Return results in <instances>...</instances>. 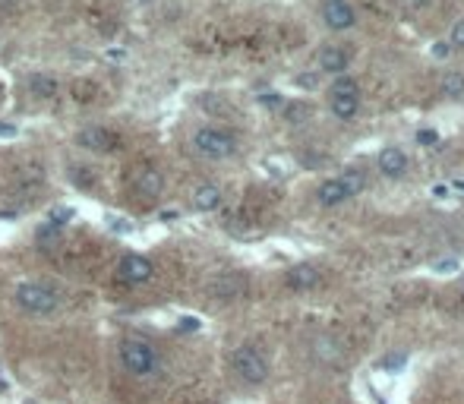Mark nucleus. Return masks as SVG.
Instances as JSON below:
<instances>
[{
	"label": "nucleus",
	"mask_w": 464,
	"mask_h": 404,
	"mask_svg": "<svg viewBox=\"0 0 464 404\" xmlns=\"http://www.w3.org/2000/svg\"><path fill=\"white\" fill-rule=\"evenodd\" d=\"M136 190H139V196H145V199L161 196V190H164V177H161V171H155V168H145V171H139V177H136Z\"/></svg>",
	"instance_id": "f8f14e48"
},
{
	"label": "nucleus",
	"mask_w": 464,
	"mask_h": 404,
	"mask_svg": "<svg viewBox=\"0 0 464 404\" xmlns=\"http://www.w3.org/2000/svg\"><path fill=\"white\" fill-rule=\"evenodd\" d=\"M259 102L266 108H275V104H281V98H278V92H266V95H259Z\"/></svg>",
	"instance_id": "4be33fe9"
},
{
	"label": "nucleus",
	"mask_w": 464,
	"mask_h": 404,
	"mask_svg": "<svg viewBox=\"0 0 464 404\" xmlns=\"http://www.w3.org/2000/svg\"><path fill=\"white\" fill-rule=\"evenodd\" d=\"M120 363L133 373V376H152L155 366H158V357H155V350H152L145 341L127 338V341L120 344Z\"/></svg>",
	"instance_id": "7ed1b4c3"
},
{
	"label": "nucleus",
	"mask_w": 464,
	"mask_h": 404,
	"mask_svg": "<svg viewBox=\"0 0 464 404\" xmlns=\"http://www.w3.org/2000/svg\"><path fill=\"white\" fill-rule=\"evenodd\" d=\"M0 136H16V127H0Z\"/></svg>",
	"instance_id": "bb28decb"
},
{
	"label": "nucleus",
	"mask_w": 464,
	"mask_h": 404,
	"mask_svg": "<svg viewBox=\"0 0 464 404\" xmlns=\"http://www.w3.org/2000/svg\"><path fill=\"white\" fill-rule=\"evenodd\" d=\"M319 70L322 73H344V70H348V51L335 48V45L322 48L319 51Z\"/></svg>",
	"instance_id": "9b49d317"
},
{
	"label": "nucleus",
	"mask_w": 464,
	"mask_h": 404,
	"mask_svg": "<svg viewBox=\"0 0 464 404\" xmlns=\"http://www.w3.org/2000/svg\"><path fill=\"white\" fill-rule=\"evenodd\" d=\"M379 171H383L385 177H401V174L408 171V155H404L401 149H395V145L383 149L379 152Z\"/></svg>",
	"instance_id": "1a4fd4ad"
},
{
	"label": "nucleus",
	"mask_w": 464,
	"mask_h": 404,
	"mask_svg": "<svg viewBox=\"0 0 464 404\" xmlns=\"http://www.w3.org/2000/svg\"><path fill=\"white\" fill-rule=\"evenodd\" d=\"M322 19H326V26L332 32H344V29H351L357 22V16L348 0H328L326 7H322Z\"/></svg>",
	"instance_id": "423d86ee"
},
{
	"label": "nucleus",
	"mask_w": 464,
	"mask_h": 404,
	"mask_svg": "<svg viewBox=\"0 0 464 404\" xmlns=\"http://www.w3.org/2000/svg\"><path fill=\"white\" fill-rule=\"evenodd\" d=\"M417 143H426V145H439V136L433 130H420L417 133Z\"/></svg>",
	"instance_id": "412c9836"
},
{
	"label": "nucleus",
	"mask_w": 464,
	"mask_h": 404,
	"mask_svg": "<svg viewBox=\"0 0 464 404\" xmlns=\"http://www.w3.org/2000/svg\"><path fill=\"white\" fill-rule=\"evenodd\" d=\"M212 291L218 297H225V300H231L234 294H240V291H243V281H240V278H221V281H215Z\"/></svg>",
	"instance_id": "f3484780"
},
{
	"label": "nucleus",
	"mask_w": 464,
	"mask_h": 404,
	"mask_svg": "<svg viewBox=\"0 0 464 404\" xmlns=\"http://www.w3.org/2000/svg\"><path fill=\"white\" fill-rule=\"evenodd\" d=\"M449 54H451V45H445V42L433 45V57H449Z\"/></svg>",
	"instance_id": "5701e85b"
},
{
	"label": "nucleus",
	"mask_w": 464,
	"mask_h": 404,
	"mask_svg": "<svg viewBox=\"0 0 464 404\" xmlns=\"http://www.w3.org/2000/svg\"><path fill=\"white\" fill-rule=\"evenodd\" d=\"M442 92H445V95H451V98L464 95V76L461 73H449V76H445V83H442Z\"/></svg>",
	"instance_id": "a211bd4d"
},
{
	"label": "nucleus",
	"mask_w": 464,
	"mask_h": 404,
	"mask_svg": "<svg viewBox=\"0 0 464 404\" xmlns=\"http://www.w3.org/2000/svg\"><path fill=\"white\" fill-rule=\"evenodd\" d=\"M287 117H291V124H303V117H310V104H291Z\"/></svg>",
	"instance_id": "6ab92c4d"
},
{
	"label": "nucleus",
	"mask_w": 464,
	"mask_h": 404,
	"mask_svg": "<svg viewBox=\"0 0 464 404\" xmlns=\"http://www.w3.org/2000/svg\"><path fill=\"white\" fill-rule=\"evenodd\" d=\"M316 199H319V206H342L344 199H351L348 193H344V186L338 184V180H326V184H319V190H316Z\"/></svg>",
	"instance_id": "ddd939ff"
},
{
	"label": "nucleus",
	"mask_w": 464,
	"mask_h": 404,
	"mask_svg": "<svg viewBox=\"0 0 464 404\" xmlns=\"http://www.w3.org/2000/svg\"><path fill=\"white\" fill-rule=\"evenodd\" d=\"M0 391H7V382H0Z\"/></svg>",
	"instance_id": "cd10ccee"
},
{
	"label": "nucleus",
	"mask_w": 464,
	"mask_h": 404,
	"mask_svg": "<svg viewBox=\"0 0 464 404\" xmlns=\"http://www.w3.org/2000/svg\"><path fill=\"white\" fill-rule=\"evenodd\" d=\"M193 206H196L199 212H215V209L221 206V190L215 184H199L196 190H193Z\"/></svg>",
	"instance_id": "9d476101"
},
{
	"label": "nucleus",
	"mask_w": 464,
	"mask_h": 404,
	"mask_svg": "<svg viewBox=\"0 0 464 404\" xmlns=\"http://www.w3.org/2000/svg\"><path fill=\"white\" fill-rule=\"evenodd\" d=\"M231 363H234V373H237L243 382H253V385L266 382L269 363H266V357H262L256 348H250V344L237 348V350H234V357H231Z\"/></svg>",
	"instance_id": "39448f33"
},
{
	"label": "nucleus",
	"mask_w": 464,
	"mask_h": 404,
	"mask_svg": "<svg viewBox=\"0 0 464 404\" xmlns=\"http://www.w3.org/2000/svg\"><path fill=\"white\" fill-rule=\"evenodd\" d=\"M29 89H32V95L38 98H54L57 95V79L48 73H32L29 76Z\"/></svg>",
	"instance_id": "2eb2a0df"
},
{
	"label": "nucleus",
	"mask_w": 464,
	"mask_h": 404,
	"mask_svg": "<svg viewBox=\"0 0 464 404\" xmlns=\"http://www.w3.org/2000/svg\"><path fill=\"white\" fill-rule=\"evenodd\" d=\"M316 281H319V272H316L313 266H294L291 272H287V284H291V288H297V291L313 288Z\"/></svg>",
	"instance_id": "4468645a"
},
{
	"label": "nucleus",
	"mask_w": 464,
	"mask_h": 404,
	"mask_svg": "<svg viewBox=\"0 0 464 404\" xmlns=\"http://www.w3.org/2000/svg\"><path fill=\"white\" fill-rule=\"evenodd\" d=\"M152 272H155V268H152V262L145 259V256L130 253L120 259V278L130 281V284H145V281L152 278Z\"/></svg>",
	"instance_id": "6e6552de"
},
{
	"label": "nucleus",
	"mask_w": 464,
	"mask_h": 404,
	"mask_svg": "<svg viewBox=\"0 0 464 404\" xmlns=\"http://www.w3.org/2000/svg\"><path fill=\"white\" fill-rule=\"evenodd\" d=\"M76 143L89 152H114L117 145H120V139L111 130H104V127H86V130L76 136Z\"/></svg>",
	"instance_id": "0eeeda50"
},
{
	"label": "nucleus",
	"mask_w": 464,
	"mask_h": 404,
	"mask_svg": "<svg viewBox=\"0 0 464 404\" xmlns=\"http://www.w3.org/2000/svg\"><path fill=\"white\" fill-rule=\"evenodd\" d=\"M180 329H184V332H196V329H199V319H193V316H184V319H180Z\"/></svg>",
	"instance_id": "b1692460"
},
{
	"label": "nucleus",
	"mask_w": 464,
	"mask_h": 404,
	"mask_svg": "<svg viewBox=\"0 0 464 404\" xmlns=\"http://www.w3.org/2000/svg\"><path fill=\"white\" fill-rule=\"evenodd\" d=\"M433 268H436V272H455L458 262H455V259H442V262H436Z\"/></svg>",
	"instance_id": "393cba45"
},
{
	"label": "nucleus",
	"mask_w": 464,
	"mask_h": 404,
	"mask_svg": "<svg viewBox=\"0 0 464 404\" xmlns=\"http://www.w3.org/2000/svg\"><path fill=\"white\" fill-rule=\"evenodd\" d=\"M16 303H19L26 313L35 316H48L57 309V294L48 288V284H38V281H26L16 288Z\"/></svg>",
	"instance_id": "f03ea898"
},
{
	"label": "nucleus",
	"mask_w": 464,
	"mask_h": 404,
	"mask_svg": "<svg viewBox=\"0 0 464 404\" xmlns=\"http://www.w3.org/2000/svg\"><path fill=\"white\" fill-rule=\"evenodd\" d=\"M193 149H196V155L209 158V161H225V158H231L237 152V143H234L231 133L218 130V127H202L193 136Z\"/></svg>",
	"instance_id": "f257e3e1"
},
{
	"label": "nucleus",
	"mask_w": 464,
	"mask_h": 404,
	"mask_svg": "<svg viewBox=\"0 0 464 404\" xmlns=\"http://www.w3.org/2000/svg\"><path fill=\"white\" fill-rule=\"evenodd\" d=\"M328 104H332V114L338 120H351L360 108V89L351 76H338L332 83V95H328Z\"/></svg>",
	"instance_id": "20e7f679"
},
{
	"label": "nucleus",
	"mask_w": 464,
	"mask_h": 404,
	"mask_svg": "<svg viewBox=\"0 0 464 404\" xmlns=\"http://www.w3.org/2000/svg\"><path fill=\"white\" fill-rule=\"evenodd\" d=\"M451 48H464V19L455 22V29H451Z\"/></svg>",
	"instance_id": "aec40b11"
},
{
	"label": "nucleus",
	"mask_w": 464,
	"mask_h": 404,
	"mask_svg": "<svg viewBox=\"0 0 464 404\" xmlns=\"http://www.w3.org/2000/svg\"><path fill=\"white\" fill-rule=\"evenodd\" d=\"M404 363V357H389V360H385V366H401Z\"/></svg>",
	"instance_id": "a878e982"
},
{
	"label": "nucleus",
	"mask_w": 464,
	"mask_h": 404,
	"mask_svg": "<svg viewBox=\"0 0 464 404\" xmlns=\"http://www.w3.org/2000/svg\"><path fill=\"white\" fill-rule=\"evenodd\" d=\"M338 184L344 186L348 196H357V193L367 186V177H363V171H344V177H338Z\"/></svg>",
	"instance_id": "dca6fc26"
}]
</instances>
